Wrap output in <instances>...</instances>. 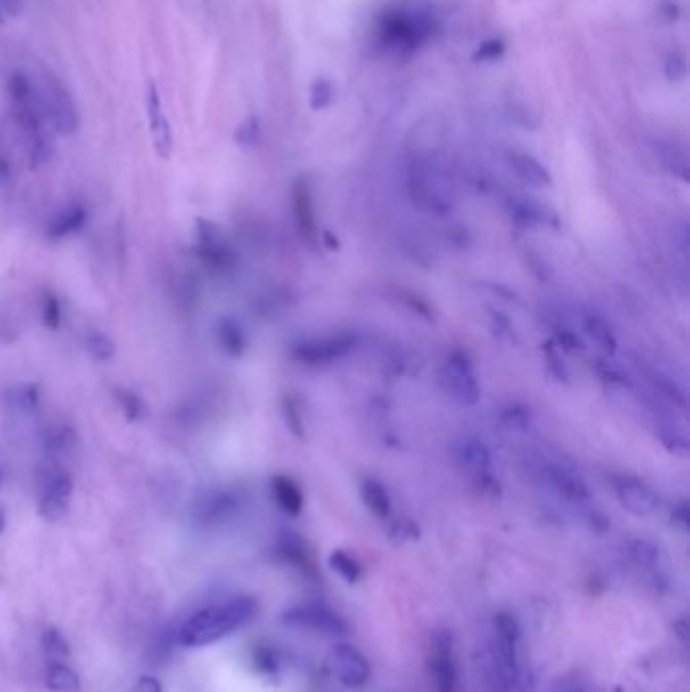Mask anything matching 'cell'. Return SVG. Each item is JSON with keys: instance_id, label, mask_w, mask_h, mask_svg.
Segmentation results:
<instances>
[{"instance_id": "cell-27", "label": "cell", "mask_w": 690, "mask_h": 692, "mask_svg": "<svg viewBox=\"0 0 690 692\" xmlns=\"http://www.w3.org/2000/svg\"><path fill=\"white\" fill-rule=\"evenodd\" d=\"M328 565L330 569L339 575L344 583H357L358 579L363 577V565L361 561L357 559L355 555L349 551H342V548H336V551L330 553L328 556Z\"/></svg>"}, {"instance_id": "cell-39", "label": "cell", "mask_w": 690, "mask_h": 692, "mask_svg": "<svg viewBox=\"0 0 690 692\" xmlns=\"http://www.w3.org/2000/svg\"><path fill=\"white\" fill-rule=\"evenodd\" d=\"M333 95H334V89H333V84H330L328 79H316V81H314L312 92H310L312 110L326 108V105L333 102Z\"/></svg>"}, {"instance_id": "cell-38", "label": "cell", "mask_w": 690, "mask_h": 692, "mask_svg": "<svg viewBox=\"0 0 690 692\" xmlns=\"http://www.w3.org/2000/svg\"><path fill=\"white\" fill-rule=\"evenodd\" d=\"M283 419H286L288 430L296 435L298 440H304L306 430H304V419H302V411H300L298 403L294 399L288 397L283 399Z\"/></svg>"}, {"instance_id": "cell-32", "label": "cell", "mask_w": 690, "mask_h": 692, "mask_svg": "<svg viewBox=\"0 0 690 692\" xmlns=\"http://www.w3.org/2000/svg\"><path fill=\"white\" fill-rule=\"evenodd\" d=\"M280 555L283 561H288L292 567H296L298 571H302L304 575H310L312 573V561H310V555L306 548L298 543V540L294 539H282L280 543Z\"/></svg>"}, {"instance_id": "cell-25", "label": "cell", "mask_w": 690, "mask_h": 692, "mask_svg": "<svg viewBox=\"0 0 690 692\" xmlns=\"http://www.w3.org/2000/svg\"><path fill=\"white\" fill-rule=\"evenodd\" d=\"M215 336L219 349L231 358H242L247 352V334L242 322L225 316L215 326Z\"/></svg>"}, {"instance_id": "cell-16", "label": "cell", "mask_w": 690, "mask_h": 692, "mask_svg": "<svg viewBox=\"0 0 690 692\" xmlns=\"http://www.w3.org/2000/svg\"><path fill=\"white\" fill-rule=\"evenodd\" d=\"M626 555L632 565L648 579L656 591L669 588V569L662 548L648 539H632L626 547Z\"/></svg>"}, {"instance_id": "cell-17", "label": "cell", "mask_w": 690, "mask_h": 692, "mask_svg": "<svg viewBox=\"0 0 690 692\" xmlns=\"http://www.w3.org/2000/svg\"><path fill=\"white\" fill-rule=\"evenodd\" d=\"M545 480L554 494L579 508H591V492L585 480L563 464H545Z\"/></svg>"}, {"instance_id": "cell-20", "label": "cell", "mask_w": 690, "mask_h": 692, "mask_svg": "<svg viewBox=\"0 0 690 692\" xmlns=\"http://www.w3.org/2000/svg\"><path fill=\"white\" fill-rule=\"evenodd\" d=\"M454 460L470 476L492 472V451L478 438H462L457 441L454 446Z\"/></svg>"}, {"instance_id": "cell-41", "label": "cell", "mask_w": 690, "mask_h": 692, "mask_svg": "<svg viewBox=\"0 0 690 692\" xmlns=\"http://www.w3.org/2000/svg\"><path fill=\"white\" fill-rule=\"evenodd\" d=\"M670 523L674 529H678L680 532H688V524H690V508L686 500H678L677 504H672L670 508Z\"/></svg>"}, {"instance_id": "cell-51", "label": "cell", "mask_w": 690, "mask_h": 692, "mask_svg": "<svg viewBox=\"0 0 690 692\" xmlns=\"http://www.w3.org/2000/svg\"><path fill=\"white\" fill-rule=\"evenodd\" d=\"M4 524H6V518H4V513H3V510H0V532L4 531Z\"/></svg>"}, {"instance_id": "cell-19", "label": "cell", "mask_w": 690, "mask_h": 692, "mask_svg": "<svg viewBox=\"0 0 690 692\" xmlns=\"http://www.w3.org/2000/svg\"><path fill=\"white\" fill-rule=\"evenodd\" d=\"M292 207H294V219L300 235L304 237L306 243L314 245L318 239V223L316 210H314L312 191L306 180H296L294 189H292Z\"/></svg>"}, {"instance_id": "cell-42", "label": "cell", "mask_w": 690, "mask_h": 692, "mask_svg": "<svg viewBox=\"0 0 690 692\" xmlns=\"http://www.w3.org/2000/svg\"><path fill=\"white\" fill-rule=\"evenodd\" d=\"M505 49H506L505 47V41L490 39V41H486V43L480 45L474 59H476V62H494V59H498L502 53H505Z\"/></svg>"}, {"instance_id": "cell-45", "label": "cell", "mask_w": 690, "mask_h": 692, "mask_svg": "<svg viewBox=\"0 0 690 692\" xmlns=\"http://www.w3.org/2000/svg\"><path fill=\"white\" fill-rule=\"evenodd\" d=\"M492 330L502 341H514V326L510 325V320L500 312H492Z\"/></svg>"}, {"instance_id": "cell-1", "label": "cell", "mask_w": 690, "mask_h": 692, "mask_svg": "<svg viewBox=\"0 0 690 692\" xmlns=\"http://www.w3.org/2000/svg\"><path fill=\"white\" fill-rule=\"evenodd\" d=\"M258 609V601L247 596L207 606L178 628L177 640L185 648H201V646L215 644L223 640L225 636L234 634L239 628L247 626L255 618Z\"/></svg>"}, {"instance_id": "cell-22", "label": "cell", "mask_w": 690, "mask_h": 692, "mask_svg": "<svg viewBox=\"0 0 690 692\" xmlns=\"http://www.w3.org/2000/svg\"><path fill=\"white\" fill-rule=\"evenodd\" d=\"M89 221V210L81 202H70L62 209H57L53 215L49 217L47 223V235L51 239H67L86 227Z\"/></svg>"}, {"instance_id": "cell-48", "label": "cell", "mask_w": 690, "mask_h": 692, "mask_svg": "<svg viewBox=\"0 0 690 692\" xmlns=\"http://www.w3.org/2000/svg\"><path fill=\"white\" fill-rule=\"evenodd\" d=\"M553 692H589L587 687L579 679H559L554 682Z\"/></svg>"}, {"instance_id": "cell-10", "label": "cell", "mask_w": 690, "mask_h": 692, "mask_svg": "<svg viewBox=\"0 0 690 692\" xmlns=\"http://www.w3.org/2000/svg\"><path fill=\"white\" fill-rule=\"evenodd\" d=\"M358 338L350 333L326 334V336H312L292 346V358L300 365L308 367H322L333 365L336 360H342L357 349Z\"/></svg>"}, {"instance_id": "cell-15", "label": "cell", "mask_w": 690, "mask_h": 692, "mask_svg": "<svg viewBox=\"0 0 690 692\" xmlns=\"http://www.w3.org/2000/svg\"><path fill=\"white\" fill-rule=\"evenodd\" d=\"M612 486L621 507L636 516H652L660 507L654 488L632 474H613Z\"/></svg>"}, {"instance_id": "cell-40", "label": "cell", "mask_w": 690, "mask_h": 692, "mask_svg": "<svg viewBox=\"0 0 690 692\" xmlns=\"http://www.w3.org/2000/svg\"><path fill=\"white\" fill-rule=\"evenodd\" d=\"M474 478V484H476V490L482 494V496H489V498H498L502 488H500V482L497 478L492 476V472H486V474H480V476H472Z\"/></svg>"}, {"instance_id": "cell-31", "label": "cell", "mask_w": 690, "mask_h": 692, "mask_svg": "<svg viewBox=\"0 0 690 692\" xmlns=\"http://www.w3.org/2000/svg\"><path fill=\"white\" fill-rule=\"evenodd\" d=\"M86 349L89 357L97 360V363H110L118 352L116 342L111 341L106 333H102V330H92V333L86 336Z\"/></svg>"}, {"instance_id": "cell-8", "label": "cell", "mask_w": 690, "mask_h": 692, "mask_svg": "<svg viewBox=\"0 0 690 692\" xmlns=\"http://www.w3.org/2000/svg\"><path fill=\"white\" fill-rule=\"evenodd\" d=\"M407 189L411 201H414L419 209L427 210V213L444 217L454 207V197L452 193H449L448 183L430 167L414 164V167L409 169Z\"/></svg>"}, {"instance_id": "cell-18", "label": "cell", "mask_w": 690, "mask_h": 692, "mask_svg": "<svg viewBox=\"0 0 690 692\" xmlns=\"http://www.w3.org/2000/svg\"><path fill=\"white\" fill-rule=\"evenodd\" d=\"M146 118L152 134L154 150L160 158H170L172 154V130L167 114H164V105L160 97V89L156 81L150 79L146 84Z\"/></svg>"}, {"instance_id": "cell-28", "label": "cell", "mask_w": 690, "mask_h": 692, "mask_svg": "<svg viewBox=\"0 0 690 692\" xmlns=\"http://www.w3.org/2000/svg\"><path fill=\"white\" fill-rule=\"evenodd\" d=\"M45 682H47V688L53 692H79L81 688L78 672L71 671L63 662L49 664L47 674H45Z\"/></svg>"}, {"instance_id": "cell-52", "label": "cell", "mask_w": 690, "mask_h": 692, "mask_svg": "<svg viewBox=\"0 0 690 692\" xmlns=\"http://www.w3.org/2000/svg\"><path fill=\"white\" fill-rule=\"evenodd\" d=\"M0 486H3V472H0Z\"/></svg>"}, {"instance_id": "cell-14", "label": "cell", "mask_w": 690, "mask_h": 692, "mask_svg": "<svg viewBox=\"0 0 690 692\" xmlns=\"http://www.w3.org/2000/svg\"><path fill=\"white\" fill-rule=\"evenodd\" d=\"M239 508H242V502L235 492L215 488V490L199 496L193 507V518L202 529H217V526L234 521Z\"/></svg>"}, {"instance_id": "cell-21", "label": "cell", "mask_w": 690, "mask_h": 692, "mask_svg": "<svg viewBox=\"0 0 690 692\" xmlns=\"http://www.w3.org/2000/svg\"><path fill=\"white\" fill-rule=\"evenodd\" d=\"M505 158L510 170H513L514 175L529 186H535V189H546V186L553 185L551 172L546 170L545 164L538 162L532 154L522 152V150H506Z\"/></svg>"}, {"instance_id": "cell-49", "label": "cell", "mask_w": 690, "mask_h": 692, "mask_svg": "<svg viewBox=\"0 0 690 692\" xmlns=\"http://www.w3.org/2000/svg\"><path fill=\"white\" fill-rule=\"evenodd\" d=\"M134 692H162V687L159 680L152 679V676H142Z\"/></svg>"}, {"instance_id": "cell-12", "label": "cell", "mask_w": 690, "mask_h": 692, "mask_svg": "<svg viewBox=\"0 0 690 692\" xmlns=\"http://www.w3.org/2000/svg\"><path fill=\"white\" fill-rule=\"evenodd\" d=\"M194 250L199 260L213 274H229L235 268L237 255L215 223L197 219L194 223Z\"/></svg>"}, {"instance_id": "cell-13", "label": "cell", "mask_w": 690, "mask_h": 692, "mask_svg": "<svg viewBox=\"0 0 690 692\" xmlns=\"http://www.w3.org/2000/svg\"><path fill=\"white\" fill-rule=\"evenodd\" d=\"M328 668L334 679L349 688H361L371 679V664L357 646L336 642L328 650Z\"/></svg>"}, {"instance_id": "cell-47", "label": "cell", "mask_w": 690, "mask_h": 692, "mask_svg": "<svg viewBox=\"0 0 690 692\" xmlns=\"http://www.w3.org/2000/svg\"><path fill=\"white\" fill-rule=\"evenodd\" d=\"M22 0H0V22L6 19L21 17Z\"/></svg>"}, {"instance_id": "cell-7", "label": "cell", "mask_w": 690, "mask_h": 692, "mask_svg": "<svg viewBox=\"0 0 690 692\" xmlns=\"http://www.w3.org/2000/svg\"><path fill=\"white\" fill-rule=\"evenodd\" d=\"M439 381L446 393L466 408H474L482 397L478 373L470 357L462 350H452L439 368Z\"/></svg>"}, {"instance_id": "cell-46", "label": "cell", "mask_w": 690, "mask_h": 692, "mask_svg": "<svg viewBox=\"0 0 690 692\" xmlns=\"http://www.w3.org/2000/svg\"><path fill=\"white\" fill-rule=\"evenodd\" d=\"M666 75H669L670 81H678L686 75V62L685 57L678 55V53H672L666 62Z\"/></svg>"}, {"instance_id": "cell-11", "label": "cell", "mask_w": 690, "mask_h": 692, "mask_svg": "<svg viewBox=\"0 0 690 692\" xmlns=\"http://www.w3.org/2000/svg\"><path fill=\"white\" fill-rule=\"evenodd\" d=\"M282 623L288 628L326 638H342L349 634L347 622L334 609L318 604H300L282 612Z\"/></svg>"}, {"instance_id": "cell-35", "label": "cell", "mask_w": 690, "mask_h": 692, "mask_svg": "<svg viewBox=\"0 0 690 692\" xmlns=\"http://www.w3.org/2000/svg\"><path fill=\"white\" fill-rule=\"evenodd\" d=\"M660 158H662L664 167L669 169L674 177L682 180H688V162L685 152H680L677 146L670 144H660Z\"/></svg>"}, {"instance_id": "cell-30", "label": "cell", "mask_w": 690, "mask_h": 692, "mask_svg": "<svg viewBox=\"0 0 690 692\" xmlns=\"http://www.w3.org/2000/svg\"><path fill=\"white\" fill-rule=\"evenodd\" d=\"M114 399L119 405V411H122L124 417L132 421V424H138V421L148 416L146 401L138 393H134L132 389H116Z\"/></svg>"}, {"instance_id": "cell-29", "label": "cell", "mask_w": 690, "mask_h": 692, "mask_svg": "<svg viewBox=\"0 0 690 692\" xmlns=\"http://www.w3.org/2000/svg\"><path fill=\"white\" fill-rule=\"evenodd\" d=\"M510 215H513V219L522 225V227H535V225H545L546 221L543 207L532 202V199L510 201Z\"/></svg>"}, {"instance_id": "cell-34", "label": "cell", "mask_w": 690, "mask_h": 692, "mask_svg": "<svg viewBox=\"0 0 690 692\" xmlns=\"http://www.w3.org/2000/svg\"><path fill=\"white\" fill-rule=\"evenodd\" d=\"M543 355H545V363H546V371H549L554 379L569 383L571 379V373H569V367L565 363L563 355L565 352L559 349L553 341H546L543 344Z\"/></svg>"}, {"instance_id": "cell-43", "label": "cell", "mask_w": 690, "mask_h": 692, "mask_svg": "<svg viewBox=\"0 0 690 692\" xmlns=\"http://www.w3.org/2000/svg\"><path fill=\"white\" fill-rule=\"evenodd\" d=\"M391 537L397 540H414L419 537V526L409 518H401V521L393 523Z\"/></svg>"}, {"instance_id": "cell-23", "label": "cell", "mask_w": 690, "mask_h": 692, "mask_svg": "<svg viewBox=\"0 0 690 692\" xmlns=\"http://www.w3.org/2000/svg\"><path fill=\"white\" fill-rule=\"evenodd\" d=\"M581 328H583V334L597 346L599 352H604L605 357L616 355L618 338L613 334L610 322H607L602 314L591 312V310L583 312Z\"/></svg>"}, {"instance_id": "cell-5", "label": "cell", "mask_w": 690, "mask_h": 692, "mask_svg": "<svg viewBox=\"0 0 690 692\" xmlns=\"http://www.w3.org/2000/svg\"><path fill=\"white\" fill-rule=\"evenodd\" d=\"M37 507L45 521L55 523L70 508L73 478L62 465H43L37 472Z\"/></svg>"}, {"instance_id": "cell-2", "label": "cell", "mask_w": 690, "mask_h": 692, "mask_svg": "<svg viewBox=\"0 0 690 692\" xmlns=\"http://www.w3.org/2000/svg\"><path fill=\"white\" fill-rule=\"evenodd\" d=\"M521 628L510 614H497L486 644V676L494 692H513L521 680Z\"/></svg>"}, {"instance_id": "cell-24", "label": "cell", "mask_w": 690, "mask_h": 692, "mask_svg": "<svg viewBox=\"0 0 690 692\" xmlns=\"http://www.w3.org/2000/svg\"><path fill=\"white\" fill-rule=\"evenodd\" d=\"M272 488V496L277 507L290 516H300L304 510V492L294 478L286 476V474H275L269 482Z\"/></svg>"}, {"instance_id": "cell-3", "label": "cell", "mask_w": 690, "mask_h": 692, "mask_svg": "<svg viewBox=\"0 0 690 692\" xmlns=\"http://www.w3.org/2000/svg\"><path fill=\"white\" fill-rule=\"evenodd\" d=\"M9 97L14 110V118L22 130V136L27 142V154L33 167L47 161L49 156V142H47V118H45L41 94L37 92L31 79L25 73L14 71L9 78Z\"/></svg>"}, {"instance_id": "cell-37", "label": "cell", "mask_w": 690, "mask_h": 692, "mask_svg": "<svg viewBox=\"0 0 690 692\" xmlns=\"http://www.w3.org/2000/svg\"><path fill=\"white\" fill-rule=\"evenodd\" d=\"M41 318H43V325L47 326L49 330H57L59 326L63 325V306H62V300H59L53 292H47L45 294V300H43V310H41Z\"/></svg>"}, {"instance_id": "cell-6", "label": "cell", "mask_w": 690, "mask_h": 692, "mask_svg": "<svg viewBox=\"0 0 690 692\" xmlns=\"http://www.w3.org/2000/svg\"><path fill=\"white\" fill-rule=\"evenodd\" d=\"M41 102L45 110L47 124L62 136H71L79 130V111L70 89L65 87L62 79L53 71H45Z\"/></svg>"}, {"instance_id": "cell-33", "label": "cell", "mask_w": 690, "mask_h": 692, "mask_svg": "<svg viewBox=\"0 0 690 692\" xmlns=\"http://www.w3.org/2000/svg\"><path fill=\"white\" fill-rule=\"evenodd\" d=\"M43 650L47 654L51 664L57 662H65L70 658V642L65 640V636L57 628H47L43 634Z\"/></svg>"}, {"instance_id": "cell-44", "label": "cell", "mask_w": 690, "mask_h": 692, "mask_svg": "<svg viewBox=\"0 0 690 692\" xmlns=\"http://www.w3.org/2000/svg\"><path fill=\"white\" fill-rule=\"evenodd\" d=\"M259 140V122L255 118H250L237 130V142L242 146H253Z\"/></svg>"}, {"instance_id": "cell-9", "label": "cell", "mask_w": 690, "mask_h": 692, "mask_svg": "<svg viewBox=\"0 0 690 692\" xmlns=\"http://www.w3.org/2000/svg\"><path fill=\"white\" fill-rule=\"evenodd\" d=\"M427 664L436 692H462L460 668H457L456 640L454 634L446 628H439L430 638V652Z\"/></svg>"}, {"instance_id": "cell-50", "label": "cell", "mask_w": 690, "mask_h": 692, "mask_svg": "<svg viewBox=\"0 0 690 692\" xmlns=\"http://www.w3.org/2000/svg\"><path fill=\"white\" fill-rule=\"evenodd\" d=\"M9 175H11L9 164H6L4 158H0V183H4V180L9 178Z\"/></svg>"}, {"instance_id": "cell-26", "label": "cell", "mask_w": 690, "mask_h": 692, "mask_svg": "<svg viewBox=\"0 0 690 692\" xmlns=\"http://www.w3.org/2000/svg\"><path fill=\"white\" fill-rule=\"evenodd\" d=\"M358 492H361V500L373 516L381 518V521L389 518V515H391V510H393V502H391V496H389V492H387L385 484L379 482L377 478L366 476L361 480Z\"/></svg>"}, {"instance_id": "cell-36", "label": "cell", "mask_w": 690, "mask_h": 692, "mask_svg": "<svg viewBox=\"0 0 690 692\" xmlns=\"http://www.w3.org/2000/svg\"><path fill=\"white\" fill-rule=\"evenodd\" d=\"M500 424L508 432H527L530 427V411L522 405H510L500 411Z\"/></svg>"}, {"instance_id": "cell-4", "label": "cell", "mask_w": 690, "mask_h": 692, "mask_svg": "<svg viewBox=\"0 0 690 692\" xmlns=\"http://www.w3.org/2000/svg\"><path fill=\"white\" fill-rule=\"evenodd\" d=\"M436 22L430 12L419 9H395L381 19L377 29L382 47L397 53L415 51L430 39Z\"/></svg>"}]
</instances>
